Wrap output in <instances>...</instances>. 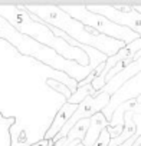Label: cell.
I'll return each instance as SVG.
<instances>
[{
	"mask_svg": "<svg viewBox=\"0 0 141 146\" xmlns=\"http://www.w3.org/2000/svg\"><path fill=\"white\" fill-rule=\"evenodd\" d=\"M122 122H124V127H122L121 135L118 137H115V139H111L108 146H120L127 139H130L131 136L135 135L137 123H141L140 122V109L138 110H132V112H125L124 117H122Z\"/></svg>",
	"mask_w": 141,
	"mask_h": 146,
	"instance_id": "cell-10",
	"label": "cell"
},
{
	"mask_svg": "<svg viewBox=\"0 0 141 146\" xmlns=\"http://www.w3.org/2000/svg\"><path fill=\"white\" fill-rule=\"evenodd\" d=\"M107 126H108V122H107V119L104 117V115H102L101 112L95 113L94 116L89 117V126H88L87 135H85V137L82 139L81 143H82L84 146H92V145L97 142L99 133H101Z\"/></svg>",
	"mask_w": 141,
	"mask_h": 146,
	"instance_id": "cell-11",
	"label": "cell"
},
{
	"mask_svg": "<svg viewBox=\"0 0 141 146\" xmlns=\"http://www.w3.org/2000/svg\"><path fill=\"white\" fill-rule=\"evenodd\" d=\"M140 83V73H137V75L134 76V78H131L130 80H127L117 92H114L111 96H109V102H108V105L102 109V115H104V117L107 119V122L109 123V120H111V115L114 113V110L121 105V103H124V102H127V100H130L131 99V88L132 86H135V85H138Z\"/></svg>",
	"mask_w": 141,
	"mask_h": 146,
	"instance_id": "cell-8",
	"label": "cell"
},
{
	"mask_svg": "<svg viewBox=\"0 0 141 146\" xmlns=\"http://www.w3.org/2000/svg\"><path fill=\"white\" fill-rule=\"evenodd\" d=\"M60 10H63L69 17L75 19L77 22L82 23L84 26L87 27H91L94 29L95 32L107 36V37H111L114 40H118V42H122L124 44H128L131 42H134L135 39H140L141 36L134 33L132 30H130L128 27H124V26H118V25H114L112 22H109L108 19L99 16V15H95L92 12H89L85 6H59Z\"/></svg>",
	"mask_w": 141,
	"mask_h": 146,
	"instance_id": "cell-3",
	"label": "cell"
},
{
	"mask_svg": "<svg viewBox=\"0 0 141 146\" xmlns=\"http://www.w3.org/2000/svg\"><path fill=\"white\" fill-rule=\"evenodd\" d=\"M109 135H108V132L104 129L101 133H99V136H98V139H97V142L92 145V146H108L109 145Z\"/></svg>",
	"mask_w": 141,
	"mask_h": 146,
	"instance_id": "cell-15",
	"label": "cell"
},
{
	"mask_svg": "<svg viewBox=\"0 0 141 146\" xmlns=\"http://www.w3.org/2000/svg\"><path fill=\"white\" fill-rule=\"evenodd\" d=\"M138 52H141V37H140V39H135L134 42H131V43H128V44H125V46H124L121 50H118L114 56L107 57V60H105V63H104V69H102V72L99 73V76H97V78L89 83V85L92 86V89L95 90V93L99 92V90L105 86V76L108 75V72H109L117 63H120V62H122V60H125V59L134 57V54L138 53Z\"/></svg>",
	"mask_w": 141,
	"mask_h": 146,
	"instance_id": "cell-7",
	"label": "cell"
},
{
	"mask_svg": "<svg viewBox=\"0 0 141 146\" xmlns=\"http://www.w3.org/2000/svg\"><path fill=\"white\" fill-rule=\"evenodd\" d=\"M48 85H49V86H52V88H53L56 92H60V93L66 98V100L69 99L70 92H69V89H68L65 85H62L60 82H56V80H49V82H48Z\"/></svg>",
	"mask_w": 141,
	"mask_h": 146,
	"instance_id": "cell-14",
	"label": "cell"
},
{
	"mask_svg": "<svg viewBox=\"0 0 141 146\" xmlns=\"http://www.w3.org/2000/svg\"><path fill=\"white\" fill-rule=\"evenodd\" d=\"M132 146H141V137H138V139L132 143Z\"/></svg>",
	"mask_w": 141,
	"mask_h": 146,
	"instance_id": "cell-17",
	"label": "cell"
},
{
	"mask_svg": "<svg viewBox=\"0 0 141 146\" xmlns=\"http://www.w3.org/2000/svg\"><path fill=\"white\" fill-rule=\"evenodd\" d=\"M30 146H49V140H45V139H42V140H39V142H36V143L30 145Z\"/></svg>",
	"mask_w": 141,
	"mask_h": 146,
	"instance_id": "cell-16",
	"label": "cell"
},
{
	"mask_svg": "<svg viewBox=\"0 0 141 146\" xmlns=\"http://www.w3.org/2000/svg\"><path fill=\"white\" fill-rule=\"evenodd\" d=\"M77 108H78V105H72V103H66V102H65V103L62 105V108L58 110V113H56V116H55V119H53L50 127L46 130V133H45V136H43L42 139H45V140H52V139L58 135V132L68 123V120L70 119V116L74 115V112L77 110Z\"/></svg>",
	"mask_w": 141,
	"mask_h": 146,
	"instance_id": "cell-9",
	"label": "cell"
},
{
	"mask_svg": "<svg viewBox=\"0 0 141 146\" xmlns=\"http://www.w3.org/2000/svg\"><path fill=\"white\" fill-rule=\"evenodd\" d=\"M77 146H84V145H82V143H81V142H79V143H78V145H77Z\"/></svg>",
	"mask_w": 141,
	"mask_h": 146,
	"instance_id": "cell-19",
	"label": "cell"
},
{
	"mask_svg": "<svg viewBox=\"0 0 141 146\" xmlns=\"http://www.w3.org/2000/svg\"><path fill=\"white\" fill-rule=\"evenodd\" d=\"M23 9L28 13L36 16L42 23L59 29L77 43L92 47L99 53L105 54L107 57L114 56L118 50H121L125 46L122 42L107 37L95 32L94 29L84 26L75 19L69 17L63 10H60L59 6H23Z\"/></svg>",
	"mask_w": 141,
	"mask_h": 146,
	"instance_id": "cell-1",
	"label": "cell"
},
{
	"mask_svg": "<svg viewBox=\"0 0 141 146\" xmlns=\"http://www.w3.org/2000/svg\"><path fill=\"white\" fill-rule=\"evenodd\" d=\"M0 37L2 39H6L7 42H10L12 44H15L22 53L25 54H32V56H36V50H46L45 46L39 44L38 42H35L33 39L19 33L7 20H5L3 17H0Z\"/></svg>",
	"mask_w": 141,
	"mask_h": 146,
	"instance_id": "cell-6",
	"label": "cell"
},
{
	"mask_svg": "<svg viewBox=\"0 0 141 146\" xmlns=\"http://www.w3.org/2000/svg\"><path fill=\"white\" fill-rule=\"evenodd\" d=\"M85 7L89 12L108 19L114 25L128 27L130 30H132L134 33L141 36V13H137L134 10L121 12V10L115 9L112 5H108V6H85Z\"/></svg>",
	"mask_w": 141,
	"mask_h": 146,
	"instance_id": "cell-5",
	"label": "cell"
},
{
	"mask_svg": "<svg viewBox=\"0 0 141 146\" xmlns=\"http://www.w3.org/2000/svg\"><path fill=\"white\" fill-rule=\"evenodd\" d=\"M87 96H92L95 98L97 93L95 90L92 89L91 85H85V86H81V88H77V90L69 96V99L66 100V103H72V105H79Z\"/></svg>",
	"mask_w": 141,
	"mask_h": 146,
	"instance_id": "cell-12",
	"label": "cell"
},
{
	"mask_svg": "<svg viewBox=\"0 0 141 146\" xmlns=\"http://www.w3.org/2000/svg\"><path fill=\"white\" fill-rule=\"evenodd\" d=\"M0 17L7 20L19 33L33 39L42 46L52 47L58 56L65 57L66 60H77L81 67L88 66L89 59L87 53H84L78 47L69 46L65 40L52 35L49 27L42 23L36 16L28 13L23 6H0Z\"/></svg>",
	"mask_w": 141,
	"mask_h": 146,
	"instance_id": "cell-2",
	"label": "cell"
},
{
	"mask_svg": "<svg viewBox=\"0 0 141 146\" xmlns=\"http://www.w3.org/2000/svg\"><path fill=\"white\" fill-rule=\"evenodd\" d=\"M79 142H81V140H74V142H72V143H70L69 146H77V145H78Z\"/></svg>",
	"mask_w": 141,
	"mask_h": 146,
	"instance_id": "cell-18",
	"label": "cell"
},
{
	"mask_svg": "<svg viewBox=\"0 0 141 146\" xmlns=\"http://www.w3.org/2000/svg\"><path fill=\"white\" fill-rule=\"evenodd\" d=\"M135 54H137V53H135ZM135 54H134V57H130V59H125V60H122V62L117 63V64H115V66H114V67H112V69L108 72V75L105 76V83H107V82H109V80H111V79H112L115 75H118V73H120L121 70H124L127 66H130V64L134 62V59H135Z\"/></svg>",
	"mask_w": 141,
	"mask_h": 146,
	"instance_id": "cell-13",
	"label": "cell"
},
{
	"mask_svg": "<svg viewBox=\"0 0 141 146\" xmlns=\"http://www.w3.org/2000/svg\"><path fill=\"white\" fill-rule=\"evenodd\" d=\"M108 102H109V95H107V93H97L95 98L87 96V98L78 105L77 110L74 112L72 116H70V119L68 120V123H66V125L58 132V135L52 139V142L55 143V142H58V140H60V139H65L66 133L72 129V126H74L78 120H81V119H89V117L94 116L95 113L102 112V109L108 105Z\"/></svg>",
	"mask_w": 141,
	"mask_h": 146,
	"instance_id": "cell-4",
	"label": "cell"
}]
</instances>
